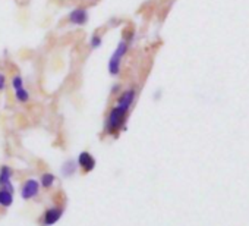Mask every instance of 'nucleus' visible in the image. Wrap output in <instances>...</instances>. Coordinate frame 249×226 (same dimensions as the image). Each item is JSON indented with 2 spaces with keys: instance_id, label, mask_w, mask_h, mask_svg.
<instances>
[{
  "instance_id": "nucleus-13",
  "label": "nucleus",
  "mask_w": 249,
  "mask_h": 226,
  "mask_svg": "<svg viewBox=\"0 0 249 226\" xmlns=\"http://www.w3.org/2000/svg\"><path fill=\"white\" fill-rule=\"evenodd\" d=\"M6 84H8V78L5 72H0V93L6 90Z\"/></svg>"
},
{
  "instance_id": "nucleus-2",
  "label": "nucleus",
  "mask_w": 249,
  "mask_h": 226,
  "mask_svg": "<svg viewBox=\"0 0 249 226\" xmlns=\"http://www.w3.org/2000/svg\"><path fill=\"white\" fill-rule=\"evenodd\" d=\"M129 49H131V44L128 40H120L116 46V49L113 50L110 59H108V63H107V69H108V74L111 76H119L120 72H122V65H123V60L126 57V55L129 53Z\"/></svg>"
},
{
  "instance_id": "nucleus-8",
  "label": "nucleus",
  "mask_w": 249,
  "mask_h": 226,
  "mask_svg": "<svg viewBox=\"0 0 249 226\" xmlns=\"http://www.w3.org/2000/svg\"><path fill=\"white\" fill-rule=\"evenodd\" d=\"M11 179H12V169L6 165L0 168V187L14 192V185H12Z\"/></svg>"
},
{
  "instance_id": "nucleus-10",
  "label": "nucleus",
  "mask_w": 249,
  "mask_h": 226,
  "mask_svg": "<svg viewBox=\"0 0 249 226\" xmlns=\"http://www.w3.org/2000/svg\"><path fill=\"white\" fill-rule=\"evenodd\" d=\"M76 168H78V163H76V162H73V160H66V162L62 165V173H63V176H66V178L72 176V175L76 172Z\"/></svg>"
},
{
  "instance_id": "nucleus-6",
  "label": "nucleus",
  "mask_w": 249,
  "mask_h": 226,
  "mask_svg": "<svg viewBox=\"0 0 249 226\" xmlns=\"http://www.w3.org/2000/svg\"><path fill=\"white\" fill-rule=\"evenodd\" d=\"M78 166L84 170V172H91L94 168H95V159L92 157V154L91 153H88V151H82V153H79V156H78Z\"/></svg>"
},
{
  "instance_id": "nucleus-11",
  "label": "nucleus",
  "mask_w": 249,
  "mask_h": 226,
  "mask_svg": "<svg viewBox=\"0 0 249 226\" xmlns=\"http://www.w3.org/2000/svg\"><path fill=\"white\" fill-rule=\"evenodd\" d=\"M54 182H56V176L53 175V173H43V176H41V179H40V184L44 187V188H52L53 185H54Z\"/></svg>"
},
{
  "instance_id": "nucleus-1",
  "label": "nucleus",
  "mask_w": 249,
  "mask_h": 226,
  "mask_svg": "<svg viewBox=\"0 0 249 226\" xmlns=\"http://www.w3.org/2000/svg\"><path fill=\"white\" fill-rule=\"evenodd\" d=\"M137 100V88L131 87L124 91H120L117 95L116 104L110 109L106 119V132L110 135H117L126 124L129 112Z\"/></svg>"
},
{
  "instance_id": "nucleus-5",
  "label": "nucleus",
  "mask_w": 249,
  "mask_h": 226,
  "mask_svg": "<svg viewBox=\"0 0 249 226\" xmlns=\"http://www.w3.org/2000/svg\"><path fill=\"white\" fill-rule=\"evenodd\" d=\"M38 191H40V182L37 179H27L21 188V197L24 200H31L34 198L36 195H38Z\"/></svg>"
},
{
  "instance_id": "nucleus-3",
  "label": "nucleus",
  "mask_w": 249,
  "mask_h": 226,
  "mask_svg": "<svg viewBox=\"0 0 249 226\" xmlns=\"http://www.w3.org/2000/svg\"><path fill=\"white\" fill-rule=\"evenodd\" d=\"M11 85H12L14 95H15L18 103L25 104V103L30 101V93H28V90H27V87L24 84V78L19 74H17V75H14L11 78Z\"/></svg>"
},
{
  "instance_id": "nucleus-12",
  "label": "nucleus",
  "mask_w": 249,
  "mask_h": 226,
  "mask_svg": "<svg viewBox=\"0 0 249 226\" xmlns=\"http://www.w3.org/2000/svg\"><path fill=\"white\" fill-rule=\"evenodd\" d=\"M101 44H103V37H101L98 33L92 34L91 38H89V47H91L92 50H95V49H100Z\"/></svg>"
},
{
  "instance_id": "nucleus-4",
  "label": "nucleus",
  "mask_w": 249,
  "mask_h": 226,
  "mask_svg": "<svg viewBox=\"0 0 249 226\" xmlns=\"http://www.w3.org/2000/svg\"><path fill=\"white\" fill-rule=\"evenodd\" d=\"M68 21L72 24V25H76V27H84L88 24L89 21V15H88V11L85 8H75L69 12L68 15Z\"/></svg>"
},
{
  "instance_id": "nucleus-9",
  "label": "nucleus",
  "mask_w": 249,
  "mask_h": 226,
  "mask_svg": "<svg viewBox=\"0 0 249 226\" xmlns=\"http://www.w3.org/2000/svg\"><path fill=\"white\" fill-rule=\"evenodd\" d=\"M12 203H14V192L5 188L0 189V204L3 207H9Z\"/></svg>"
},
{
  "instance_id": "nucleus-7",
  "label": "nucleus",
  "mask_w": 249,
  "mask_h": 226,
  "mask_svg": "<svg viewBox=\"0 0 249 226\" xmlns=\"http://www.w3.org/2000/svg\"><path fill=\"white\" fill-rule=\"evenodd\" d=\"M62 214H63V210L59 208V207L49 208V210L44 213V216H43V225H44V226H52V225L57 223V222L60 220Z\"/></svg>"
},
{
  "instance_id": "nucleus-14",
  "label": "nucleus",
  "mask_w": 249,
  "mask_h": 226,
  "mask_svg": "<svg viewBox=\"0 0 249 226\" xmlns=\"http://www.w3.org/2000/svg\"><path fill=\"white\" fill-rule=\"evenodd\" d=\"M120 91H122V85L120 84H114L113 87H111V95H119L120 94Z\"/></svg>"
}]
</instances>
